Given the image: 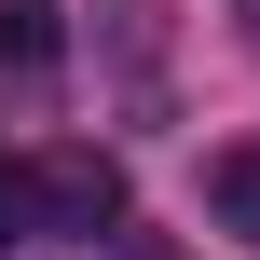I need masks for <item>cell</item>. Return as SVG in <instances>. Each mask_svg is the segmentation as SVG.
Here are the masks:
<instances>
[{"label":"cell","mask_w":260,"mask_h":260,"mask_svg":"<svg viewBox=\"0 0 260 260\" xmlns=\"http://www.w3.org/2000/svg\"><path fill=\"white\" fill-rule=\"evenodd\" d=\"M206 192H219V219L260 247V137H247V151H219V178H206Z\"/></svg>","instance_id":"cell-2"},{"label":"cell","mask_w":260,"mask_h":260,"mask_svg":"<svg viewBox=\"0 0 260 260\" xmlns=\"http://www.w3.org/2000/svg\"><path fill=\"white\" fill-rule=\"evenodd\" d=\"M14 178H27V233H82V247H96V233L123 219V165H110V151H41V165H14Z\"/></svg>","instance_id":"cell-1"},{"label":"cell","mask_w":260,"mask_h":260,"mask_svg":"<svg viewBox=\"0 0 260 260\" xmlns=\"http://www.w3.org/2000/svg\"><path fill=\"white\" fill-rule=\"evenodd\" d=\"M0 247H27V178L0 165Z\"/></svg>","instance_id":"cell-3"}]
</instances>
